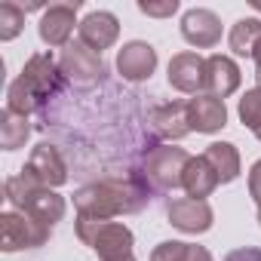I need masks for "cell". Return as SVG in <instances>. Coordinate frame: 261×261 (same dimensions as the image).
I'll return each instance as SVG.
<instances>
[{"label":"cell","instance_id":"1","mask_svg":"<svg viewBox=\"0 0 261 261\" xmlns=\"http://www.w3.org/2000/svg\"><path fill=\"white\" fill-rule=\"evenodd\" d=\"M151 203V188L145 178H101L74 194L77 215L89 218H114V215H133Z\"/></svg>","mask_w":261,"mask_h":261},{"label":"cell","instance_id":"2","mask_svg":"<svg viewBox=\"0 0 261 261\" xmlns=\"http://www.w3.org/2000/svg\"><path fill=\"white\" fill-rule=\"evenodd\" d=\"M62 89H65V74H62L59 62L53 59V53H34L25 62L22 74L7 89V108L31 117Z\"/></svg>","mask_w":261,"mask_h":261},{"label":"cell","instance_id":"3","mask_svg":"<svg viewBox=\"0 0 261 261\" xmlns=\"http://www.w3.org/2000/svg\"><path fill=\"white\" fill-rule=\"evenodd\" d=\"M4 194H7V200H10L19 212H25V215L37 218V221H43L46 227H56V221L65 218V200H62L53 188H46V185H40L37 178H31L25 169H22V175L7 178Z\"/></svg>","mask_w":261,"mask_h":261},{"label":"cell","instance_id":"4","mask_svg":"<svg viewBox=\"0 0 261 261\" xmlns=\"http://www.w3.org/2000/svg\"><path fill=\"white\" fill-rule=\"evenodd\" d=\"M74 230L77 237L101 258V261H120V258H129L133 255V230L120 221H111V218H89V215H77L74 221Z\"/></svg>","mask_w":261,"mask_h":261},{"label":"cell","instance_id":"5","mask_svg":"<svg viewBox=\"0 0 261 261\" xmlns=\"http://www.w3.org/2000/svg\"><path fill=\"white\" fill-rule=\"evenodd\" d=\"M191 163V154L181 148H169V145H154L145 157V185L151 191H175L181 188L185 169Z\"/></svg>","mask_w":261,"mask_h":261},{"label":"cell","instance_id":"6","mask_svg":"<svg viewBox=\"0 0 261 261\" xmlns=\"http://www.w3.org/2000/svg\"><path fill=\"white\" fill-rule=\"evenodd\" d=\"M53 227L43 221L25 215V212H4L0 215V249L4 252H19V249H37L49 243Z\"/></svg>","mask_w":261,"mask_h":261},{"label":"cell","instance_id":"7","mask_svg":"<svg viewBox=\"0 0 261 261\" xmlns=\"http://www.w3.org/2000/svg\"><path fill=\"white\" fill-rule=\"evenodd\" d=\"M59 68L65 74V80H71L74 86H92L105 77V62H101V53L89 49L86 43H68L62 49V59H59Z\"/></svg>","mask_w":261,"mask_h":261},{"label":"cell","instance_id":"8","mask_svg":"<svg viewBox=\"0 0 261 261\" xmlns=\"http://www.w3.org/2000/svg\"><path fill=\"white\" fill-rule=\"evenodd\" d=\"M166 215H169V224L185 230V233H206L212 227V206L206 200H197V197H175L169 200L166 206Z\"/></svg>","mask_w":261,"mask_h":261},{"label":"cell","instance_id":"9","mask_svg":"<svg viewBox=\"0 0 261 261\" xmlns=\"http://www.w3.org/2000/svg\"><path fill=\"white\" fill-rule=\"evenodd\" d=\"M77 10H80V0H74V4H56V7L43 10L40 25H37L40 40L46 46H68V40L74 34V25H80Z\"/></svg>","mask_w":261,"mask_h":261},{"label":"cell","instance_id":"10","mask_svg":"<svg viewBox=\"0 0 261 261\" xmlns=\"http://www.w3.org/2000/svg\"><path fill=\"white\" fill-rule=\"evenodd\" d=\"M148 126L160 139H169V142H178L185 139L191 129V111H188V101H163L157 108L148 111Z\"/></svg>","mask_w":261,"mask_h":261},{"label":"cell","instance_id":"11","mask_svg":"<svg viewBox=\"0 0 261 261\" xmlns=\"http://www.w3.org/2000/svg\"><path fill=\"white\" fill-rule=\"evenodd\" d=\"M25 172H28L31 178H37L40 185H46V188H59V185L68 181V163H65L62 151H59L56 145H49V142H40V145L31 151Z\"/></svg>","mask_w":261,"mask_h":261},{"label":"cell","instance_id":"12","mask_svg":"<svg viewBox=\"0 0 261 261\" xmlns=\"http://www.w3.org/2000/svg\"><path fill=\"white\" fill-rule=\"evenodd\" d=\"M117 71L123 80L129 83H142V80H151V74L157 71V49L145 40H133L126 43L120 53H117Z\"/></svg>","mask_w":261,"mask_h":261},{"label":"cell","instance_id":"13","mask_svg":"<svg viewBox=\"0 0 261 261\" xmlns=\"http://www.w3.org/2000/svg\"><path fill=\"white\" fill-rule=\"evenodd\" d=\"M181 37L197 49H209L221 40V19L212 10H203V7L188 10L181 16Z\"/></svg>","mask_w":261,"mask_h":261},{"label":"cell","instance_id":"14","mask_svg":"<svg viewBox=\"0 0 261 261\" xmlns=\"http://www.w3.org/2000/svg\"><path fill=\"white\" fill-rule=\"evenodd\" d=\"M169 86H175L178 92L197 95L200 89H206V59H200L197 53H178L169 62Z\"/></svg>","mask_w":261,"mask_h":261},{"label":"cell","instance_id":"15","mask_svg":"<svg viewBox=\"0 0 261 261\" xmlns=\"http://www.w3.org/2000/svg\"><path fill=\"white\" fill-rule=\"evenodd\" d=\"M77 31H80V43H86L89 49L101 53V49H108V46L117 43V37H120V22H117L114 13L98 10V13H89V16L77 25Z\"/></svg>","mask_w":261,"mask_h":261},{"label":"cell","instance_id":"16","mask_svg":"<svg viewBox=\"0 0 261 261\" xmlns=\"http://www.w3.org/2000/svg\"><path fill=\"white\" fill-rule=\"evenodd\" d=\"M188 111H191V129L194 133H218V129L227 126V108L221 98L215 95H197L188 101Z\"/></svg>","mask_w":261,"mask_h":261},{"label":"cell","instance_id":"17","mask_svg":"<svg viewBox=\"0 0 261 261\" xmlns=\"http://www.w3.org/2000/svg\"><path fill=\"white\" fill-rule=\"evenodd\" d=\"M206 89L215 98H227L240 89V68L227 56H209L206 59Z\"/></svg>","mask_w":261,"mask_h":261},{"label":"cell","instance_id":"18","mask_svg":"<svg viewBox=\"0 0 261 261\" xmlns=\"http://www.w3.org/2000/svg\"><path fill=\"white\" fill-rule=\"evenodd\" d=\"M218 185H221V181H218L215 169L209 166V160H206V157H191V163H188V169H185V178H181V188L188 191V197L206 200V197H212V191H215Z\"/></svg>","mask_w":261,"mask_h":261},{"label":"cell","instance_id":"19","mask_svg":"<svg viewBox=\"0 0 261 261\" xmlns=\"http://www.w3.org/2000/svg\"><path fill=\"white\" fill-rule=\"evenodd\" d=\"M203 157L209 160V166L215 169L221 185H230L240 175V154H237V148L230 142H212Z\"/></svg>","mask_w":261,"mask_h":261},{"label":"cell","instance_id":"20","mask_svg":"<svg viewBox=\"0 0 261 261\" xmlns=\"http://www.w3.org/2000/svg\"><path fill=\"white\" fill-rule=\"evenodd\" d=\"M28 136H31V120L25 114H16V111L4 108V114H0V148L19 151V148H25Z\"/></svg>","mask_w":261,"mask_h":261},{"label":"cell","instance_id":"21","mask_svg":"<svg viewBox=\"0 0 261 261\" xmlns=\"http://www.w3.org/2000/svg\"><path fill=\"white\" fill-rule=\"evenodd\" d=\"M258 40H261V22L258 19H240L230 28V37H227V43L237 56H252Z\"/></svg>","mask_w":261,"mask_h":261},{"label":"cell","instance_id":"22","mask_svg":"<svg viewBox=\"0 0 261 261\" xmlns=\"http://www.w3.org/2000/svg\"><path fill=\"white\" fill-rule=\"evenodd\" d=\"M25 28V10L16 4H0V40H16Z\"/></svg>","mask_w":261,"mask_h":261},{"label":"cell","instance_id":"23","mask_svg":"<svg viewBox=\"0 0 261 261\" xmlns=\"http://www.w3.org/2000/svg\"><path fill=\"white\" fill-rule=\"evenodd\" d=\"M240 120H243V126L252 129V133L261 129V89H249L240 98Z\"/></svg>","mask_w":261,"mask_h":261},{"label":"cell","instance_id":"24","mask_svg":"<svg viewBox=\"0 0 261 261\" xmlns=\"http://www.w3.org/2000/svg\"><path fill=\"white\" fill-rule=\"evenodd\" d=\"M185 255H188V243L166 240L151 252V261H185Z\"/></svg>","mask_w":261,"mask_h":261},{"label":"cell","instance_id":"25","mask_svg":"<svg viewBox=\"0 0 261 261\" xmlns=\"http://www.w3.org/2000/svg\"><path fill=\"white\" fill-rule=\"evenodd\" d=\"M139 13L154 16V19H166L178 13V0H163V4H151V0H139Z\"/></svg>","mask_w":261,"mask_h":261},{"label":"cell","instance_id":"26","mask_svg":"<svg viewBox=\"0 0 261 261\" xmlns=\"http://www.w3.org/2000/svg\"><path fill=\"white\" fill-rule=\"evenodd\" d=\"M249 194H252V200L261 206V160H255L252 169H249Z\"/></svg>","mask_w":261,"mask_h":261},{"label":"cell","instance_id":"27","mask_svg":"<svg viewBox=\"0 0 261 261\" xmlns=\"http://www.w3.org/2000/svg\"><path fill=\"white\" fill-rule=\"evenodd\" d=\"M224 261H261V249H255V246H243V249H233Z\"/></svg>","mask_w":261,"mask_h":261},{"label":"cell","instance_id":"28","mask_svg":"<svg viewBox=\"0 0 261 261\" xmlns=\"http://www.w3.org/2000/svg\"><path fill=\"white\" fill-rule=\"evenodd\" d=\"M185 261H212V252H209L206 246H191V243H188V255H185Z\"/></svg>","mask_w":261,"mask_h":261},{"label":"cell","instance_id":"29","mask_svg":"<svg viewBox=\"0 0 261 261\" xmlns=\"http://www.w3.org/2000/svg\"><path fill=\"white\" fill-rule=\"evenodd\" d=\"M252 59H255V65H258V68H261V40H258V43H255V49H252Z\"/></svg>","mask_w":261,"mask_h":261},{"label":"cell","instance_id":"30","mask_svg":"<svg viewBox=\"0 0 261 261\" xmlns=\"http://www.w3.org/2000/svg\"><path fill=\"white\" fill-rule=\"evenodd\" d=\"M255 80H258V89H261V68L255 71Z\"/></svg>","mask_w":261,"mask_h":261},{"label":"cell","instance_id":"31","mask_svg":"<svg viewBox=\"0 0 261 261\" xmlns=\"http://www.w3.org/2000/svg\"><path fill=\"white\" fill-rule=\"evenodd\" d=\"M252 7H255V10H258V13H261V0H252Z\"/></svg>","mask_w":261,"mask_h":261},{"label":"cell","instance_id":"32","mask_svg":"<svg viewBox=\"0 0 261 261\" xmlns=\"http://www.w3.org/2000/svg\"><path fill=\"white\" fill-rule=\"evenodd\" d=\"M120 261H136V258H133V255H129V258H120Z\"/></svg>","mask_w":261,"mask_h":261},{"label":"cell","instance_id":"33","mask_svg":"<svg viewBox=\"0 0 261 261\" xmlns=\"http://www.w3.org/2000/svg\"><path fill=\"white\" fill-rule=\"evenodd\" d=\"M258 224H261V206H258Z\"/></svg>","mask_w":261,"mask_h":261}]
</instances>
